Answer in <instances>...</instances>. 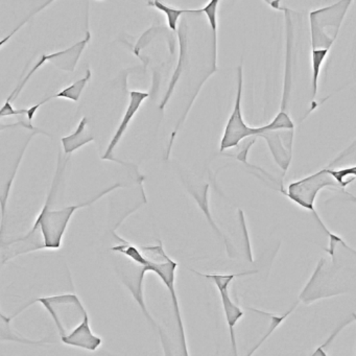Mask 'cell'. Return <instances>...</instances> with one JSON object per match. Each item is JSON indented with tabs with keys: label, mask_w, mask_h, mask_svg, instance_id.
I'll return each instance as SVG.
<instances>
[{
	"label": "cell",
	"mask_w": 356,
	"mask_h": 356,
	"mask_svg": "<svg viewBox=\"0 0 356 356\" xmlns=\"http://www.w3.org/2000/svg\"><path fill=\"white\" fill-rule=\"evenodd\" d=\"M37 302L51 314L65 345L88 351H97L101 347L103 339L92 332L88 312L76 293L38 298L30 305Z\"/></svg>",
	"instance_id": "obj_1"
},
{
	"label": "cell",
	"mask_w": 356,
	"mask_h": 356,
	"mask_svg": "<svg viewBox=\"0 0 356 356\" xmlns=\"http://www.w3.org/2000/svg\"><path fill=\"white\" fill-rule=\"evenodd\" d=\"M66 164H67V162L62 163L61 154H59L57 172H56L53 185H51V191H49L47 202H45L40 213L37 216L34 226L31 229L30 232L24 235V237L15 239V241L22 243H29L34 238L37 231H40V235L41 237H42L43 249H60L62 245L64 234H65L66 229H67L68 224H70L74 212L78 211L81 208L92 205V204L99 201L102 197H105L108 193H111L112 191H115V189L122 188V187L124 186L122 183H116V184L110 186L109 188H106L105 191L97 193L95 197H93L92 199L89 200V201L85 202V203H81L79 204V205L66 206V207L61 208V209H51V202H53L56 191H57L58 186H59L60 179H61L62 172L65 170Z\"/></svg>",
	"instance_id": "obj_2"
},
{
	"label": "cell",
	"mask_w": 356,
	"mask_h": 356,
	"mask_svg": "<svg viewBox=\"0 0 356 356\" xmlns=\"http://www.w3.org/2000/svg\"><path fill=\"white\" fill-rule=\"evenodd\" d=\"M143 255L147 259V266H145L147 272L154 273L161 279L162 283L165 285L172 299V307H174L175 318L178 325L179 337H180L181 347L183 353L188 355L187 351L186 335H185L184 325H183L182 316H181L180 305H179L178 296H177L176 286V270L178 264L164 251L161 241H158L156 245H143L140 247Z\"/></svg>",
	"instance_id": "obj_3"
},
{
	"label": "cell",
	"mask_w": 356,
	"mask_h": 356,
	"mask_svg": "<svg viewBox=\"0 0 356 356\" xmlns=\"http://www.w3.org/2000/svg\"><path fill=\"white\" fill-rule=\"evenodd\" d=\"M354 0H339L328 7L309 13L310 43L312 49H330L339 36L348 10Z\"/></svg>",
	"instance_id": "obj_4"
},
{
	"label": "cell",
	"mask_w": 356,
	"mask_h": 356,
	"mask_svg": "<svg viewBox=\"0 0 356 356\" xmlns=\"http://www.w3.org/2000/svg\"><path fill=\"white\" fill-rule=\"evenodd\" d=\"M329 186L341 187L337 184L334 178L331 176L328 166V168H323V170H318V172H314V175H310L306 178L291 182L287 187L286 191H283V189H281V191L293 203L297 204L304 209L308 210V211H312L320 226L324 229L325 232L329 235L330 239H332L337 237V235L329 232L328 229L323 224L320 216H318L316 209H314V201H316L318 193L325 187Z\"/></svg>",
	"instance_id": "obj_5"
},
{
	"label": "cell",
	"mask_w": 356,
	"mask_h": 356,
	"mask_svg": "<svg viewBox=\"0 0 356 356\" xmlns=\"http://www.w3.org/2000/svg\"><path fill=\"white\" fill-rule=\"evenodd\" d=\"M243 66L237 68V91L236 99H235L234 107L232 113L225 127L224 134L220 140V152L226 149L237 147L245 139L250 137L257 136L261 133L266 132L264 126L250 127L243 120V112H241V99H243Z\"/></svg>",
	"instance_id": "obj_6"
},
{
	"label": "cell",
	"mask_w": 356,
	"mask_h": 356,
	"mask_svg": "<svg viewBox=\"0 0 356 356\" xmlns=\"http://www.w3.org/2000/svg\"><path fill=\"white\" fill-rule=\"evenodd\" d=\"M191 272L195 273L199 276L204 278L209 279L218 287V293L222 300V309L225 312V318H226L227 324L229 327V332H230L231 345H232L234 355H237L236 339H235L234 327L239 320L243 316V312L239 306H237L231 299L230 293H229V285L234 280L236 277L247 276V275L255 274L257 270H252V272L241 273V274H202L197 270L189 268Z\"/></svg>",
	"instance_id": "obj_7"
},
{
	"label": "cell",
	"mask_w": 356,
	"mask_h": 356,
	"mask_svg": "<svg viewBox=\"0 0 356 356\" xmlns=\"http://www.w3.org/2000/svg\"><path fill=\"white\" fill-rule=\"evenodd\" d=\"M147 273V270H145V266H138V264L132 262L131 266H129L126 270L122 272V282L128 287L129 291L132 293L133 298H134L137 304L140 306L143 314H145V318L149 321L152 327L159 330L162 345H163L166 354L168 353V346L165 343V337H164L163 332H162L160 326H158L157 323L152 318L151 314H149L147 305H145V298H143V280H145V276Z\"/></svg>",
	"instance_id": "obj_8"
},
{
	"label": "cell",
	"mask_w": 356,
	"mask_h": 356,
	"mask_svg": "<svg viewBox=\"0 0 356 356\" xmlns=\"http://www.w3.org/2000/svg\"><path fill=\"white\" fill-rule=\"evenodd\" d=\"M149 97V93L147 92H143V91H131L130 102H129V106L128 108H127L126 113H124V118H122V122H120L115 134L112 137L111 141H110L105 154L102 156V160L118 162V163L122 164V165H128L126 162L120 161V160L116 159V158L114 157V151H115L116 147H118L120 141L122 140L124 133L128 130L129 124L132 122L133 118L136 115L139 108L141 107L143 102H145Z\"/></svg>",
	"instance_id": "obj_9"
},
{
	"label": "cell",
	"mask_w": 356,
	"mask_h": 356,
	"mask_svg": "<svg viewBox=\"0 0 356 356\" xmlns=\"http://www.w3.org/2000/svg\"><path fill=\"white\" fill-rule=\"evenodd\" d=\"M90 32L87 31L86 37L83 40L76 43L65 51H56V53L51 54V55H47V61L53 64L59 70H64V72H74L81 55H82L85 47L90 42Z\"/></svg>",
	"instance_id": "obj_10"
},
{
	"label": "cell",
	"mask_w": 356,
	"mask_h": 356,
	"mask_svg": "<svg viewBox=\"0 0 356 356\" xmlns=\"http://www.w3.org/2000/svg\"><path fill=\"white\" fill-rule=\"evenodd\" d=\"M179 47H180V53H179L178 65H177L176 70L172 74V80H170V86H168V91L160 104V110H164L165 106L168 105L170 97L174 93L175 87L177 83L180 80L183 72H184L185 66L187 64V58H188V39H187V24L186 20L183 19L181 22L180 26L178 30Z\"/></svg>",
	"instance_id": "obj_11"
},
{
	"label": "cell",
	"mask_w": 356,
	"mask_h": 356,
	"mask_svg": "<svg viewBox=\"0 0 356 356\" xmlns=\"http://www.w3.org/2000/svg\"><path fill=\"white\" fill-rule=\"evenodd\" d=\"M278 132L279 131H266L259 137L266 139L273 158L283 170V175H285L291 161V147H285Z\"/></svg>",
	"instance_id": "obj_12"
},
{
	"label": "cell",
	"mask_w": 356,
	"mask_h": 356,
	"mask_svg": "<svg viewBox=\"0 0 356 356\" xmlns=\"http://www.w3.org/2000/svg\"><path fill=\"white\" fill-rule=\"evenodd\" d=\"M187 191H189L193 199L197 202L199 205L200 209L203 211L204 216L207 218V222H209L211 228L213 229L214 232L218 235L220 238H224L225 243H226L227 249H229L228 241L225 238L222 233L220 232L218 227L214 222L213 218L211 216V212L209 209V201H208V191H209V185L205 182H201V184H186Z\"/></svg>",
	"instance_id": "obj_13"
},
{
	"label": "cell",
	"mask_w": 356,
	"mask_h": 356,
	"mask_svg": "<svg viewBox=\"0 0 356 356\" xmlns=\"http://www.w3.org/2000/svg\"><path fill=\"white\" fill-rule=\"evenodd\" d=\"M87 124H88L87 118H83L76 130L72 134L62 138V145L66 155H72L74 152L78 151L81 147L95 140V137L87 128Z\"/></svg>",
	"instance_id": "obj_14"
},
{
	"label": "cell",
	"mask_w": 356,
	"mask_h": 356,
	"mask_svg": "<svg viewBox=\"0 0 356 356\" xmlns=\"http://www.w3.org/2000/svg\"><path fill=\"white\" fill-rule=\"evenodd\" d=\"M13 318L14 316L8 318L5 314H1V325H0V339H1V341H17V343H28V345H45V343H51V337L40 339V341H31V339L22 337L19 333H16L15 331L12 330L11 325H10V322Z\"/></svg>",
	"instance_id": "obj_15"
},
{
	"label": "cell",
	"mask_w": 356,
	"mask_h": 356,
	"mask_svg": "<svg viewBox=\"0 0 356 356\" xmlns=\"http://www.w3.org/2000/svg\"><path fill=\"white\" fill-rule=\"evenodd\" d=\"M330 49H312V101L314 103L318 90V79H320L322 66L328 57Z\"/></svg>",
	"instance_id": "obj_16"
},
{
	"label": "cell",
	"mask_w": 356,
	"mask_h": 356,
	"mask_svg": "<svg viewBox=\"0 0 356 356\" xmlns=\"http://www.w3.org/2000/svg\"><path fill=\"white\" fill-rule=\"evenodd\" d=\"M220 3V0H209V3L201 9V13L205 14L212 31L214 70H216V60H218V10Z\"/></svg>",
	"instance_id": "obj_17"
},
{
	"label": "cell",
	"mask_w": 356,
	"mask_h": 356,
	"mask_svg": "<svg viewBox=\"0 0 356 356\" xmlns=\"http://www.w3.org/2000/svg\"><path fill=\"white\" fill-rule=\"evenodd\" d=\"M149 6L156 8L159 11L163 12L168 17V24L170 30L176 31L178 28V22L183 14H202L201 10H181L175 9V8L170 7L165 5L161 0H153L149 1Z\"/></svg>",
	"instance_id": "obj_18"
},
{
	"label": "cell",
	"mask_w": 356,
	"mask_h": 356,
	"mask_svg": "<svg viewBox=\"0 0 356 356\" xmlns=\"http://www.w3.org/2000/svg\"><path fill=\"white\" fill-rule=\"evenodd\" d=\"M91 76H92L91 70L87 68L86 74H85L82 79L76 81V82H74V84L70 85V86L66 87L63 90L57 93V95H53L54 99L59 97V99H70V101L72 102H78L79 99H80L83 90H84L85 87H86L87 83L90 81Z\"/></svg>",
	"instance_id": "obj_19"
},
{
	"label": "cell",
	"mask_w": 356,
	"mask_h": 356,
	"mask_svg": "<svg viewBox=\"0 0 356 356\" xmlns=\"http://www.w3.org/2000/svg\"><path fill=\"white\" fill-rule=\"evenodd\" d=\"M264 129H266V131H293L295 130V124H293V120H291L287 111H279V113L275 116L274 120L270 124L264 126Z\"/></svg>",
	"instance_id": "obj_20"
},
{
	"label": "cell",
	"mask_w": 356,
	"mask_h": 356,
	"mask_svg": "<svg viewBox=\"0 0 356 356\" xmlns=\"http://www.w3.org/2000/svg\"><path fill=\"white\" fill-rule=\"evenodd\" d=\"M296 305H293V307L291 308V309L289 310V312H286V314H282V316H277V314H268V312H260V310L257 309H253V308H250V309L253 310V312H260V314H264L266 316H268V318H270V328H268V332H266V334L264 335V337H262L261 341L258 343V345H256L255 347L253 348V350H252L251 352H250L249 355H251V354H253V352H255L256 350L259 348V346L261 345L262 343H264V341H266V339H268V337H270V334H272L273 332H274L275 330H276L277 328H278L279 326H280L281 323L283 322V321L285 320V318L289 316V314H291V312H293V310L295 309Z\"/></svg>",
	"instance_id": "obj_21"
},
{
	"label": "cell",
	"mask_w": 356,
	"mask_h": 356,
	"mask_svg": "<svg viewBox=\"0 0 356 356\" xmlns=\"http://www.w3.org/2000/svg\"><path fill=\"white\" fill-rule=\"evenodd\" d=\"M329 172L337 181L341 188L351 184L356 180V165L351 168H341V170H333L329 168Z\"/></svg>",
	"instance_id": "obj_22"
},
{
	"label": "cell",
	"mask_w": 356,
	"mask_h": 356,
	"mask_svg": "<svg viewBox=\"0 0 356 356\" xmlns=\"http://www.w3.org/2000/svg\"><path fill=\"white\" fill-rule=\"evenodd\" d=\"M26 113H28V109L15 110L11 102L6 101L3 109L0 111V116L6 118V116L24 115V114L26 115Z\"/></svg>",
	"instance_id": "obj_23"
},
{
	"label": "cell",
	"mask_w": 356,
	"mask_h": 356,
	"mask_svg": "<svg viewBox=\"0 0 356 356\" xmlns=\"http://www.w3.org/2000/svg\"><path fill=\"white\" fill-rule=\"evenodd\" d=\"M353 318L356 321V314H353Z\"/></svg>",
	"instance_id": "obj_24"
},
{
	"label": "cell",
	"mask_w": 356,
	"mask_h": 356,
	"mask_svg": "<svg viewBox=\"0 0 356 356\" xmlns=\"http://www.w3.org/2000/svg\"><path fill=\"white\" fill-rule=\"evenodd\" d=\"M161 1H162V0H161Z\"/></svg>",
	"instance_id": "obj_25"
}]
</instances>
